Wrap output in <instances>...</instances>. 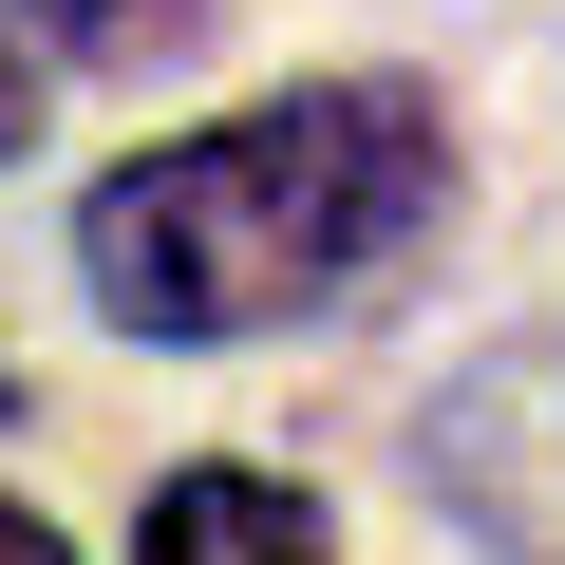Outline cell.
<instances>
[{
  "instance_id": "8992f818",
  "label": "cell",
  "mask_w": 565,
  "mask_h": 565,
  "mask_svg": "<svg viewBox=\"0 0 565 565\" xmlns=\"http://www.w3.org/2000/svg\"><path fill=\"white\" fill-rule=\"evenodd\" d=\"M0 565H76V546H57V527H39V509H0Z\"/></svg>"
},
{
  "instance_id": "3957f363",
  "label": "cell",
  "mask_w": 565,
  "mask_h": 565,
  "mask_svg": "<svg viewBox=\"0 0 565 565\" xmlns=\"http://www.w3.org/2000/svg\"><path fill=\"white\" fill-rule=\"evenodd\" d=\"M132 565H340V546H321L302 490H264V471H170L151 527H132Z\"/></svg>"
},
{
  "instance_id": "277c9868",
  "label": "cell",
  "mask_w": 565,
  "mask_h": 565,
  "mask_svg": "<svg viewBox=\"0 0 565 565\" xmlns=\"http://www.w3.org/2000/svg\"><path fill=\"white\" fill-rule=\"evenodd\" d=\"M39 20H57L76 57H170V39L207 20V0H39Z\"/></svg>"
},
{
  "instance_id": "6da1fadb",
  "label": "cell",
  "mask_w": 565,
  "mask_h": 565,
  "mask_svg": "<svg viewBox=\"0 0 565 565\" xmlns=\"http://www.w3.org/2000/svg\"><path fill=\"white\" fill-rule=\"evenodd\" d=\"M434 189H452L434 114L396 76H321V95H264L189 151H132L76 207V264L132 340H264V321L340 302L359 264H396L434 226Z\"/></svg>"
},
{
  "instance_id": "5b68a950",
  "label": "cell",
  "mask_w": 565,
  "mask_h": 565,
  "mask_svg": "<svg viewBox=\"0 0 565 565\" xmlns=\"http://www.w3.org/2000/svg\"><path fill=\"white\" fill-rule=\"evenodd\" d=\"M20 132H39V57L0 39V151H20Z\"/></svg>"
},
{
  "instance_id": "7a4b0ae2",
  "label": "cell",
  "mask_w": 565,
  "mask_h": 565,
  "mask_svg": "<svg viewBox=\"0 0 565 565\" xmlns=\"http://www.w3.org/2000/svg\"><path fill=\"white\" fill-rule=\"evenodd\" d=\"M434 490H452V527H490L509 565H565V321L490 340V359L434 396Z\"/></svg>"
}]
</instances>
